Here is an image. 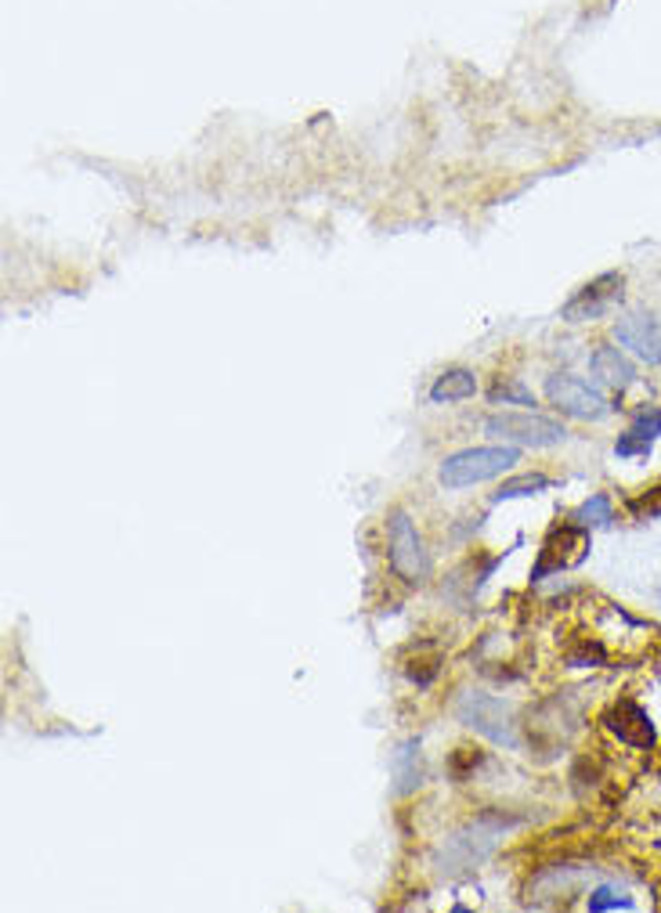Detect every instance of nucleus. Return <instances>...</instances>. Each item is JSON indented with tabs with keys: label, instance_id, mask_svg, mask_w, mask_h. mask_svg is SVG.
Instances as JSON below:
<instances>
[{
	"label": "nucleus",
	"instance_id": "f03ea898",
	"mask_svg": "<svg viewBox=\"0 0 661 913\" xmlns=\"http://www.w3.org/2000/svg\"><path fill=\"white\" fill-rule=\"evenodd\" d=\"M456 715L463 726H470L474 733H481L488 740L502 743V748H521V729H517V715L510 704H502L499 697H488V694H463L459 704H456Z\"/></svg>",
	"mask_w": 661,
	"mask_h": 913
},
{
	"label": "nucleus",
	"instance_id": "7ed1b4c3",
	"mask_svg": "<svg viewBox=\"0 0 661 913\" xmlns=\"http://www.w3.org/2000/svg\"><path fill=\"white\" fill-rule=\"evenodd\" d=\"M488 437L507 441V445H524V448H553L567 437L564 423L546 420L535 412H496L485 420Z\"/></svg>",
	"mask_w": 661,
	"mask_h": 913
},
{
	"label": "nucleus",
	"instance_id": "1a4fd4ad",
	"mask_svg": "<svg viewBox=\"0 0 661 913\" xmlns=\"http://www.w3.org/2000/svg\"><path fill=\"white\" fill-rule=\"evenodd\" d=\"M604 726L611 729L621 743H629V748H654V726L637 700H629V697L615 700L604 715Z\"/></svg>",
	"mask_w": 661,
	"mask_h": 913
},
{
	"label": "nucleus",
	"instance_id": "f3484780",
	"mask_svg": "<svg viewBox=\"0 0 661 913\" xmlns=\"http://www.w3.org/2000/svg\"><path fill=\"white\" fill-rule=\"evenodd\" d=\"M632 906V899L629 895H621L618 889H611V884H604V889H596L589 895V910H629Z\"/></svg>",
	"mask_w": 661,
	"mask_h": 913
},
{
	"label": "nucleus",
	"instance_id": "39448f33",
	"mask_svg": "<svg viewBox=\"0 0 661 913\" xmlns=\"http://www.w3.org/2000/svg\"><path fill=\"white\" fill-rule=\"evenodd\" d=\"M546 398L556 412L572 415V420H604L611 412V404L596 387L578 380L572 372H553L546 376Z\"/></svg>",
	"mask_w": 661,
	"mask_h": 913
},
{
	"label": "nucleus",
	"instance_id": "4468645a",
	"mask_svg": "<svg viewBox=\"0 0 661 913\" xmlns=\"http://www.w3.org/2000/svg\"><path fill=\"white\" fill-rule=\"evenodd\" d=\"M553 485V480L546 474H521V477H513V480H502V488L491 494L496 502H510V499H528V494H539V491H546Z\"/></svg>",
	"mask_w": 661,
	"mask_h": 913
},
{
	"label": "nucleus",
	"instance_id": "423d86ee",
	"mask_svg": "<svg viewBox=\"0 0 661 913\" xmlns=\"http://www.w3.org/2000/svg\"><path fill=\"white\" fill-rule=\"evenodd\" d=\"M586 553H589V531L586 528H575V524L556 528L546 539V545H542L539 564H535V570H531V582H542L553 570L578 567L582 559H586Z\"/></svg>",
	"mask_w": 661,
	"mask_h": 913
},
{
	"label": "nucleus",
	"instance_id": "20e7f679",
	"mask_svg": "<svg viewBox=\"0 0 661 913\" xmlns=\"http://www.w3.org/2000/svg\"><path fill=\"white\" fill-rule=\"evenodd\" d=\"M387 545H391L387 556H391V567L401 582L420 585L431 574V556H426L420 531L405 510H391V517H387Z\"/></svg>",
	"mask_w": 661,
	"mask_h": 913
},
{
	"label": "nucleus",
	"instance_id": "6e6552de",
	"mask_svg": "<svg viewBox=\"0 0 661 913\" xmlns=\"http://www.w3.org/2000/svg\"><path fill=\"white\" fill-rule=\"evenodd\" d=\"M615 340L626 350H632V355H637L640 361H647V365L661 361V322L654 315H647V311L618 318Z\"/></svg>",
	"mask_w": 661,
	"mask_h": 913
},
{
	"label": "nucleus",
	"instance_id": "0eeeda50",
	"mask_svg": "<svg viewBox=\"0 0 661 913\" xmlns=\"http://www.w3.org/2000/svg\"><path fill=\"white\" fill-rule=\"evenodd\" d=\"M621 285L626 279L615 275V271H607V275L593 279L589 285H582V290L567 300L561 318L564 322H593V318H604L607 311H611L618 300H621Z\"/></svg>",
	"mask_w": 661,
	"mask_h": 913
},
{
	"label": "nucleus",
	"instance_id": "f8f14e48",
	"mask_svg": "<svg viewBox=\"0 0 661 913\" xmlns=\"http://www.w3.org/2000/svg\"><path fill=\"white\" fill-rule=\"evenodd\" d=\"M474 390H477V380H474L470 369H448V372H441L437 380H434L431 401L434 404H456V401L474 398Z\"/></svg>",
	"mask_w": 661,
	"mask_h": 913
},
{
	"label": "nucleus",
	"instance_id": "9d476101",
	"mask_svg": "<svg viewBox=\"0 0 661 913\" xmlns=\"http://www.w3.org/2000/svg\"><path fill=\"white\" fill-rule=\"evenodd\" d=\"M589 372L607 390H626L637 380V369H632V361L618 347H596L589 355Z\"/></svg>",
	"mask_w": 661,
	"mask_h": 913
},
{
	"label": "nucleus",
	"instance_id": "ddd939ff",
	"mask_svg": "<svg viewBox=\"0 0 661 913\" xmlns=\"http://www.w3.org/2000/svg\"><path fill=\"white\" fill-rule=\"evenodd\" d=\"M615 520V513H611V499H607V494H593V499H586L578 506V510L572 513V524L575 528H586V531H593V528H607Z\"/></svg>",
	"mask_w": 661,
	"mask_h": 913
},
{
	"label": "nucleus",
	"instance_id": "dca6fc26",
	"mask_svg": "<svg viewBox=\"0 0 661 913\" xmlns=\"http://www.w3.org/2000/svg\"><path fill=\"white\" fill-rule=\"evenodd\" d=\"M629 513L637 517V520L661 517V488H651V491L637 494V499H629Z\"/></svg>",
	"mask_w": 661,
	"mask_h": 913
},
{
	"label": "nucleus",
	"instance_id": "9b49d317",
	"mask_svg": "<svg viewBox=\"0 0 661 913\" xmlns=\"http://www.w3.org/2000/svg\"><path fill=\"white\" fill-rule=\"evenodd\" d=\"M658 437H661V409H643L637 415V423L618 437L615 455L618 459H640V455L651 452Z\"/></svg>",
	"mask_w": 661,
	"mask_h": 913
},
{
	"label": "nucleus",
	"instance_id": "2eb2a0df",
	"mask_svg": "<svg viewBox=\"0 0 661 913\" xmlns=\"http://www.w3.org/2000/svg\"><path fill=\"white\" fill-rule=\"evenodd\" d=\"M488 401L491 404H535L531 390L521 387V383H496L488 390Z\"/></svg>",
	"mask_w": 661,
	"mask_h": 913
},
{
	"label": "nucleus",
	"instance_id": "f257e3e1",
	"mask_svg": "<svg viewBox=\"0 0 661 913\" xmlns=\"http://www.w3.org/2000/svg\"><path fill=\"white\" fill-rule=\"evenodd\" d=\"M521 463V452L510 448V445H488V448H466V452H456L448 455L445 463L437 469V480L441 488L448 491H463V488H474V485H485V480L507 474Z\"/></svg>",
	"mask_w": 661,
	"mask_h": 913
}]
</instances>
